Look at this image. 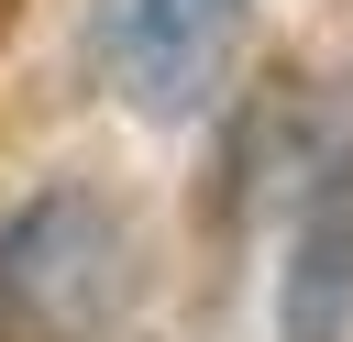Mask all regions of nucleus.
Segmentation results:
<instances>
[{"label": "nucleus", "instance_id": "nucleus-1", "mask_svg": "<svg viewBox=\"0 0 353 342\" xmlns=\"http://www.w3.org/2000/svg\"><path fill=\"white\" fill-rule=\"evenodd\" d=\"M121 298V210L88 188H33L0 221V320L22 342H88Z\"/></svg>", "mask_w": 353, "mask_h": 342}, {"label": "nucleus", "instance_id": "nucleus-2", "mask_svg": "<svg viewBox=\"0 0 353 342\" xmlns=\"http://www.w3.org/2000/svg\"><path fill=\"white\" fill-rule=\"evenodd\" d=\"M243 11L254 0H99L88 11V55L143 121H188L232 66Z\"/></svg>", "mask_w": 353, "mask_h": 342}, {"label": "nucleus", "instance_id": "nucleus-3", "mask_svg": "<svg viewBox=\"0 0 353 342\" xmlns=\"http://www.w3.org/2000/svg\"><path fill=\"white\" fill-rule=\"evenodd\" d=\"M342 331H353V154L320 165L287 254V342H342Z\"/></svg>", "mask_w": 353, "mask_h": 342}, {"label": "nucleus", "instance_id": "nucleus-4", "mask_svg": "<svg viewBox=\"0 0 353 342\" xmlns=\"http://www.w3.org/2000/svg\"><path fill=\"white\" fill-rule=\"evenodd\" d=\"M11 22H22V0H0V33H11Z\"/></svg>", "mask_w": 353, "mask_h": 342}]
</instances>
